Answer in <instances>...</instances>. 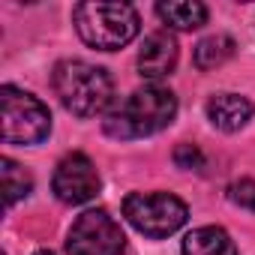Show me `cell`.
Returning <instances> with one entry per match:
<instances>
[{"instance_id":"cell-15","label":"cell","mask_w":255,"mask_h":255,"mask_svg":"<svg viewBox=\"0 0 255 255\" xmlns=\"http://www.w3.org/2000/svg\"><path fill=\"white\" fill-rule=\"evenodd\" d=\"M174 162L183 171H201L204 168V153L195 144H177L174 147Z\"/></svg>"},{"instance_id":"cell-11","label":"cell","mask_w":255,"mask_h":255,"mask_svg":"<svg viewBox=\"0 0 255 255\" xmlns=\"http://www.w3.org/2000/svg\"><path fill=\"white\" fill-rule=\"evenodd\" d=\"M156 15L174 30H195L207 21V6L198 0H168V3H156Z\"/></svg>"},{"instance_id":"cell-6","label":"cell","mask_w":255,"mask_h":255,"mask_svg":"<svg viewBox=\"0 0 255 255\" xmlns=\"http://www.w3.org/2000/svg\"><path fill=\"white\" fill-rule=\"evenodd\" d=\"M126 237L105 210H84L66 234L69 255H120Z\"/></svg>"},{"instance_id":"cell-14","label":"cell","mask_w":255,"mask_h":255,"mask_svg":"<svg viewBox=\"0 0 255 255\" xmlns=\"http://www.w3.org/2000/svg\"><path fill=\"white\" fill-rule=\"evenodd\" d=\"M228 198L237 204V207H246L255 213V180L252 177H240L228 186Z\"/></svg>"},{"instance_id":"cell-16","label":"cell","mask_w":255,"mask_h":255,"mask_svg":"<svg viewBox=\"0 0 255 255\" xmlns=\"http://www.w3.org/2000/svg\"><path fill=\"white\" fill-rule=\"evenodd\" d=\"M33 255H54V252H51V249H36Z\"/></svg>"},{"instance_id":"cell-5","label":"cell","mask_w":255,"mask_h":255,"mask_svg":"<svg viewBox=\"0 0 255 255\" xmlns=\"http://www.w3.org/2000/svg\"><path fill=\"white\" fill-rule=\"evenodd\" d=\"M123 216L144 237L162 240L186 225L189 207L171 192H132L123 198Z\"/></svg>"},{"instance_id":"cell-7","label":"cell","mask_w":255,"mask_h":255,"mask_svg":"<svg viewBox=\"0 0 255 255\" xmlns=\"http://www.w3.org/2000/svg\"><path fill=\"white\" fill-rule=\"evenodd\" d=\"M102 180L96 165L84 156V153H66L51 177V192L63 201V204H84L90 198H96Z\"/></svg>"},{"instance_id":"cell-12","label":"cell","mask_w":255,"mask_h":255,"mask_svg":"<svg viewBox=\"0 0 255 255\" xmlns=\"http://www.w3.org/2000/svg\"><path fill=\"white\" fill-rule=\"evenodd\" d=\"M237 51V42L225 33H213V36H204L198 45H195V66L201 72H210V69H219L222 63H228Z\"/></svg>"},{"instance_id":"cell-4","label":"cell","mask_w":255,"mask_h":255,"mask_svg":"<svg viewBox=\"0 0 255 255\" xmlns=\"http://www.w3.org/2000/svg\"><path fill=\"white\" fill-rule=\"evenodd\" d=\"M0 135L6 144L30 147L42 144L51 132V111L33 93H24L12 84L0 87Z\"/></svg>"},{"instance_id":"cell-8","label":"cell","mask_w":255,"mask_h":255,"mask_svg":"<svg viewBox=\"0 0 255 255\" xmlns=\"http://www.w3.org/2000/svg\"><path fill=\"white\" fill-rule=\"evenodd\" d=\"M177 66V42L171 33L156 30L144 39L141 51H138V72L141 78H147L150 84H156L159 78L171 75Z\"/></svg>"},{"instance_id":"cell-1","label":"cell","mask_w":255,"mask_h":255,"mask_svg":"<svg viewBox=\"0 0 255 255\" xmlns=\"http://www.w3.org/2000/svg\"><path fill=\"white\" fill-rule=\"evenodd\" d=\"M177 117V96L162 84H144L129 96L114 99L105 111L102 129L117 141H132L162 132Z\"/></svg>"},{"instance_id":"cell-13","label":"cell","mask_w":255,"mask_h":255,"mask_svg":"<svg viewBox=\"0 0 255 255\" xmlns=\"http://www.w3.org/2000/svg\"><path fill=\"white\" fill-rule=\"evenodd\" d=\"M0 174H3V195H6V207H12L15 201L27 198L33 192V177L30 171H24L15 159L3 156L0 159Z\"/></svg>"},{"instance_id":"cell-3","label":"cell","mask_w":255,"mask_h":255,"mask_svg":"<svg viewBox=\"0 0 255 255\" xmlns=\"http://www.w3.org/2000/svg\"><path fill=\"white\" fill-rule=\"evenodd\" d=\"M72 21L84 45L99 51H117L138 36L141 18L129 3H105V0H87L72 9Z\"/></svg>"},{"instance_id":"cell-10","label":"cell","mask_w":255,"mask_h":255,"mask_svg":"<svg viewBox=\"0 0 255 255\" xmlns=\"http://www.w3.org/2000/svg\"><path fill=\"white\" fill-rule=\"evenodd\" d=\"M183 255H237V243L219 225H201L183 237Z\"/></svg>"},{"instance_id":"cell-9","label":"cell","mask_w":255,"mask_h":255,"mask_svg":"<svg viewBox=\"0 0 255 255\" xmlns=\"http://www.w3.org/2000/svg\"><path fill=\"white\" fill-rule=\"evenodd\" d=\"M252 117V102L240 93H216L207 102V120L222 132H237Z\"/></svg>"},{"instance_id":"cell-2","label":"cell","mask_w":255,"mask_h":255,"mask_svg":"<svg viewBox=\"0 0 255 255\" xmlns=\"http://www.w3.org/2000/svg\"><path fill=\"white\" fill-rule=\"evenodd\" d=\"M51 87L60 105L75 117L105 114L114 102L111 75L87 60H60L51 72Z\"/></svg>"}]
</instances>
